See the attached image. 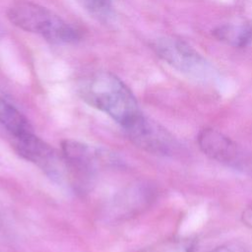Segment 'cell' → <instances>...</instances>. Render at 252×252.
Returning <instances> with one entry per match:
<instances>
[{"instance_id": "6da1fadb", "label": "cell", "mask_w": 252, "mask_h": 252, "mask_svg": "<svg viewBox=\"0 0 252 252\" xmlns=\"http://www.w3.org/2000/svg\"><path fill=\"white\" fill-rule=\"evenodd\" d=\"M81 98L106 113L124 130L144 117L131 90L110 72H95L83 78L78 86Z\"/></svg>"}, {"instance_id": "7a4b0ae2", "label": "cell", "mask_w": 252, "mask_h": 252, "mask_svg": "<svg viewBox=\"0 0 252 252\" xmlns=\"http://www.w3.org/2000/svg\"><path fill=\"white\" fill-rule=\"evenodd\" d=\"M7 18L17 28L38 34L52 43H74L81 38L77 29L57 14L33 2L13 3L7 10Z\"/></svg>"}, {"instance_id": "3957f363", "label": "cell", "mask_w": 252, "mask_h": 252, "mask_svg": "<svg viewBox=\"0 0 252 252\" xmlns=\"http://www.w3.org/2000/svg\"><path fill=\"white\" fill-rule=\"evenodd\" d=\"M14 145L21 157L37 165L50 178L58 182L63 180L64 169L68 168L64 165V158L34 133L14 138Z\"/></svg>"}, {"instance_id": "277c9868", "label": "cell", "mask_w": 252, "mask_h": 252, "mask_svg": "<svg viewBox=\"0 0 252 252\" xmlns=\"http://www.w3.org/2000/svg\"><path fill=\"white\" fill-rule=\"evenodd\" d=\"M61 148L66 166L81 176H90L100 166L115 160L107 153L74 140L63 141Z\"/></svg>"}, {"instance_id": "5b68a950", "label": "cell", "mask_w": 252, "mask_h": 252, "mask_svg": "<svg viewBox=\"0 0 252 252\" xmlns=\"http://www.w3.org/2000/svg\"><path fill=\"white\" fill-rule=\"evenodd\" d=\"M125 131L135 145L153 154L169 155L176 148L172 135L145 116Z\"/></svg>"}, {"instance_id": "8992f818", "label": "cell", "mask_w": 252, "mask_h": 252, "mask_svg": "<svg viewBox=\"0 0 252 252\" xmlns=\"http://www.w3.org/2000/svg\"><path fill=\"white\" fill-rule=\"evenodd\" d=\"M197 143L204 155L220 163L234 167H238L241 163V153L236 144L216 129L201 130L197 137Z\"/></svg>"}, {"instance_id": "52a82bcc", "label": "cell", "mask_w": 252, "mask_h": 252, "mask_svg": "<svg viewBox=\"0 0 252 252\" xmlns=\"http://www.w3.org/2000/svg\"><path fill=\"white\" fill-rule=\"evenodd\" d=\"M155 49L164 61L182 71H192L202 63L201 57L196 52L176 39H160L156 43Z\"/></svg>"}, {"instance_id": "ba28073f", "label": "cell", "mask_w": 252, "mask_h": 252, "mask_svg": "<svg viewBox=\"0 0 252 252\" xmlns=\"http://www.w3.org/2000/svg\"><path fill=\"white\" fill-rule=\"evenodd\" d=\"M0 124L13 138L33 133L27 117L0 92Z\"/></svg>"}, {"instance_id": "9c48e42d", "label": "cell", "mask_w": 252, "mask_h": 252, "mask_svg": "<svg viewBox=\"0 0 252 252\" xmlns=\"http://www.w3.org/2000/svg\"><path fill=\"white\" fill-rule=\"evenodd\" d=\"M218 38L235 46H245L252 38V30L249 26H224L215 31Z\"/></svg>"}, {"instance_id": "30bf717a", "label": "cell", "mask_w": 252, "mask_h": 252, "mask_svg": "<svg viewBox=\"0 0 252 252\" xmlns=\"http://www.w3.org/2000/svg\"><path fill=\"white\" fill-rule=\"evenodd\" d=\"M192 242L184 238H169L158 241L141 252H191Z\"/></svg>"}, {"instance_id": "8fae6325", "label": "cell", "mask_w": 252, "mask_h": 252, "mask_svg": "<svg viewBox=\"0 0 252 252\" xmlns=\"http://www.w3.org/2000/svg\"><path fill=\"white\" fill-rule=\"evenodd\" d=\"M85 9L99 20H106L111 13V0H79Z\"/></svg>"}, {"instance_id": "7c38bea8", "label": "cell", "mask_w": 252, "mask_h": 252, "mask_svg": "<svg viewBox=\"0 0 252 252\" xmlns=\"http://www.w3.org/2000/svg\"><path fill=\"white\" fill-rule=\"evenodd\" d=\"M210 252H244L242 246L236 243H227L220 246H218L211 250Z\"/></svg>"}, {"instance_id": "4fadbf2b", "label": "cell", "mask_w": 252, "mask_h": 252, "mask_svg": "<svg viewBox=\"0 0 252 252\" xmlns=\"http://www.w3.org/2000/svg\"><path fill=\"white\" fill-rule=\"evenodd\" d=\"M241 220L246 226L252 228V203L242 212Z\"/></svg>"}]
</instances>
